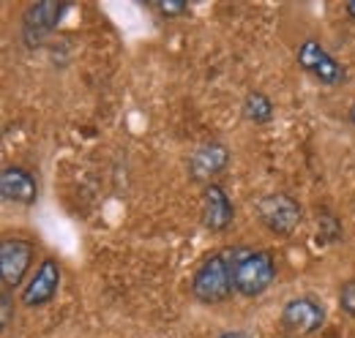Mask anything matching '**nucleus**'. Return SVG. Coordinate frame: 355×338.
Masks as SVG:
<instances>
[{
  "label": "nucleus",
  "instance_id": "9",
  "mask_svg": "<svg viewBox=\"0 0 355 338\" xmlns=\"http://www.w3.org/2000/svg\"><path fill=\"white\" fill-rule=\"evenodd\" d=\"M0 194H3V199L17 202V205H33L39 197V186L28 169L6 167L0 175Z\"/></svg>",
  "mask_w": 355,
  "mask_h": 338
},
{
  "label": "nucleus",
  "instance_id": "12",
  "mask_svg": "<svg viewBox=\"0 0 355 338\" xmlns=\"http://www.w3.org/2000/svg\"><path fill=\"white\" fill-rule=\"evenodd\" d=\"M243 112H246L249 121L266 123V121H270V115H273V107H270V101H268L263 93H249L246 101H243Z\"/></svg>",
  "mask_w": 355,
  "mask_h": 338
},
{
  "label": "nucleus",
  "instance_id": "13",
  "mask_svg": "<svg viewBox=\"0 0 355 338\" xmlns=\"http://www.w3.org/2000/svg\"><path fill=\"white\" fill-rule=\"evenodd\" d=\"M339 305H342V311H345L347 317L355 319V278L342 287V292H339Z\"/></svg>",
  "mask_w": 355,
  "mask_h": 338
},
{
  "label": "nucleus",
  "instance_id": "2",
  "mask_svg": "<svg viewBox=\"0 0 355 338\" xmlns=\"http://www.w3.org/2000/svg\"><path fill=\"white\" fill-rule=\"evenodd\" d=\"M276 278V265L268 251L241 249L235 262V292L243 297L263 295Z\"/></svg>",
  "mask_w": 355,
  "mask_h": 338
},
{
  "label": "nucleus",
  "instance_id": "16",
  "mask_svg": "<svg viewBox=\"0 0 355 338\" xmlns=\"http://www.w3.org/2000/svg\"><path fill=\"white\" fill-rule=\"evenodd\" d=\"M347 14L355 19V0H350V3H347Z\"/></svg>",
  "mask_w": 355,
  "mask_h": 338
},
{
  "label": "nucleus",
  "instance_id": "8",
  "mask_svg": "<svg viewBox=\"0 0 355 338\" xmlns=\"http://www.w3.org/2000/svg\"><path fill=\"white\" fill-rule=\"evenodd\" d=\"M58 287H60V265L55 259H44L42 267L36 270V276L22 290V305H28V308L44 305L55 297Z\"/></svg>",
  "mask_w": 355,
  "mask_h": 338
},
{
  "label": "nucleus",
  "instance_id": "17",
  "mask_svg": "<svg viewBox=\"0 0 355 338\" xmlns=\"http://www.w3.org/2000/svg\"><path fill=\"white\" fill-rule=\"evenodd\" d=\"M350 121H353V123H355V104H353V107H350Z\"/></svg>",
  "mask_w": 355,
  "mask_h": 338
},
{
  "label": "nucleus",
  "instance_id": "11",
  "mask_svg": "<svg viewBox=\"0 0 355 338\" xmlns=\"http://www.w3.org/2000/svg\"><path fill=\"white\" fill-rule=\"evenodd\" d=\"M227 167V148L224 145H205V148H200L194 156H191V177L194 180H208V177H214L216 172H222Z\"/></svg>",
  "mask_w": 355,
  "mask_h": 338
},
{
  "label": "nucleus",
  "instance_id": "10",
  "mask_svg": "<svg viewBox=\"0 0 355 338\" xmlns=\"http://www.w3.org/2000/svg\"><path fill=\"white\" fill-rule=\"evenodd\" d=\"M232 221V205L222 186H208L202 191V224L211 232H222Z\"/></svg>",
  "mask_w": 355,
  "mask_h": 338
},
{
  "label": "nucleus",
  "instance_id": "7",
  "mask_svg": "<svg viewBox=\"0 0 355 338\" xmlns=\"http://www.w3.org/2000/svg\"><path fill=\"white\" fill-rule=\"evenodd\" d=\"M298 63L301 69H306L311 77H317L320 82H342L345 80V69L320 46L317 42H304L298 49Z\"/></svg>",
  "mask_w": 355,
  "mask_h": 338
},
{
  "label": "nucleus",
  "instance_id": "4",
  "mask_svg": "<svg viewBox=\"0 0 355 338\" xmlns=\"http://www.w3.org/2000/svg\"><path fill=\"white\" fill-rule=\"evenodd\" d=\"M66 11V3H55V0H42V3H33L25 17H22V39L25 44H42L55 30V25L60 22Z\"/></svg>",
  "mask_w": 355,
  "mask_h": 338
},
{
  "label": "nucleus",
  "instance_id": "5",
  "mask_svg": "<svg viewBox=\"0 0 355 338\" xmlns=\"http://www.w3.org/2000/svg\"><path fill=\"white\" fill-rule=\"evenodd\" d=\"M33 262V246L17 238H6L0 243V273L6 287H19L28 267Z\"/></svg>",
  "mask_w": 355,
  "mask_h": 338
},
{
  "label": "nucleus",
  "instance_id": "6",
  "mask_svg": "<svg viewBox=\"0 0 355 338\" xmlns=\"http://www.w3.org/2000/svg\"><path fill=\"white\" fill-rule=\"evenodd\" d=\"M282 322H284L287 330H295V333L306 336V333L320 330V325L325 322V308L311 297H295L284 305Z\"/></svg>",
  "mask_w": 355,
  "mask_h": 338
},
{
  "label": "nucleus",
  "instance_id": "3",
  "mask_svg": "<svg viewBox=\"0 0 355 338\" xmlns=\"http://www.w3.org/2000/svg\"><path fill=\"white\" fill-rule=\"evenodd\" d=\"M257 215L270 232L290 235L301 224V208L290 194H268L257 205Z\"/></svg>",
  "mask_w": 355,
  "mask_h": 338
},
{
  "label": "nucleus",
  "instance_id": "1",
  "mask_svg": "<svg viewBox=\"0 0 355 338\" xmlns=\"http://www.w3.org/2000/svg\"><path fill=\"white\" fill-rule=\"evenodd\" d=\"M241 249L211 254L191 278V292L202 303H222L235 292V262Z\"/></svg>",
  "mask_w": 355,
  "mask_h": 338
},
{
  "label": "nucleus",
  "instance_id": "14",
  "mask_svg": "<svg viewBox=\"0 0 355 338\" xmlns=\"http://www.w3.org/2000/svg\"><path fill=\"white\" fill-rule=\"evenodd\" d=\"M164 17H178V14H186V0H156L153 3Z\"/></svg>",
  "mask_w": 355,
  "mask_h": 338
},
{
  "label": "nucleus",
  "instance_id": "15",
  "mask_svg": "<svg viewBox=\"0 0 355 338\" xmlns=\"http://www.w3.org/2000/svg\"><path fill=\"white\" fill-rule=\"evenodd\" d=\"M0 305H3V319H0V325H3V330L8 328V322H11V295H8V290H3L0 292Z\"/></svg>",
  "mask_w": 355,
  "mask_h": 338
}]
</instances>
